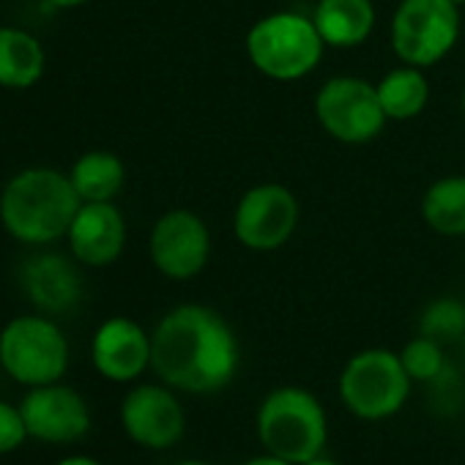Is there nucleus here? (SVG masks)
Wrapping results in <instances>:
<instances>
[{
    "label": "nucleus",
    "instance_id": "6ab92c4d",
    "mask_svg": "<svg viewBox=\"0 0 465 465\" xmlns=\"http://www.w3.org/2000/svg\"><path fill=\"white\" fill-rule=\"evenodd\" d=\"M45 72L42 45L17 28H0V85L28 88Z\"/></svg>",
    "mask_w": 465,
    "mask_h": 465
},
{
    "label": "nucleus",
    "instance_id": "f8f14e48",
    "mask_svg": "<svg viewBox=\"0 0 465 465\" xmlns=\"http://www.w3.org/2000/svg\"><path fill=\"white\" fill-rule=\"evenodd\" d=\"M121 421L126 435L145 449H170L181 440L186 419L175 394L164 386H137L124 397Z\"/></svg>",
    "mask_w": 465,
    "mask_h": 465
},
{
    "label": "nucleus",
    "instance_id": "ddd939ff",
    "mask_svg": "<svg viewBox=\"0 0 465 465\" xmlns=\"http://www.w3.org/2000/svg\"><path fill=\"white\" fill-rule=\"evenodd\" d=\"M94 367L118 383L134 381L151 367V337L129 318H110L99 326L91 345Z\"/></svg>",
    "mask_w": 465,
    "mask_h": 465
},
{
    "label": "nucleus",
    "instance_id": "412c9836",
    "mask_svg": "<svg viewBox=\"0 0 465 465\" xmlns=\"http://www.w3.org/2000/svg\"><path fill=\"white\" fill-rule=\"evenodd\" d=\"M419 334L435 342H454L465 334V304L457 299H435L419 318Z\"/></svg>",
    "mask_w": 465,
    "mask_h": 465
},
{
    "label": "nucleus",
    "instance_id": "393cba45",
    "mask_svg": "<svg viewBox=\"0 0 465 465\" xmlns=\"http://www.w3.org/2000/svg\"><path fill=\"white\" fill-rule=\"evenodd\" d=\"M58 465H102V462H96V460H91V457H66V460H61Z\"/></svg>",
    "mask_w": 465,
    "mask_h": 465
},
{
    "label": "nucleus",
    "instance_id": "bb28decb",
    "mask_svg": "<svg viewBox=\"0 0 465 465\" xmlns=\"http://www.w3.org/2000/svg\"><path fill=\"white\" fill-rule=\"evenodd\" d=\"M304 465H340V462H334V460H326V457H315V460H310V462H304Z\"/></svg>",
    "mask_w": 465,
    "mask_h": 465
},
{
    "label": "nucleus",
    "instance_id": "2eb2a0df",
    "mask_svg": "<svg viewBox=\"0 0 465 465\" xmlns=\"http://www.w3.org/2000/svg\"><path fill=\"white\" fill-rule=\"evenodd\" d=\"M23 288L28 299L47 312H69L83 299V280L61 255H39L23 269Z\"/></svg>",
    "mask_w": 465,
    "mask_h": 465
},
{
    "label": "nucleus",
    "instance_id": "4468645a",
    "mask_svg": "<svg viewBox=\"0 0 465 465\" xmlns=\"http://www.w3.org/2000/svg\"><path fill=\"white\" fill-rule=\"evenodd\" d=\"M69 244L80 263L110 266L126 244V222L121 211L110 200L83 203L69 227Z\"/></svg>",
    "mask_w": 465,
    "mask_h": 465
},
{
    "label": "nucleus",
    "instance_id": "a878e982",
    "mask_svg": "<svg viewBox=\"0 0 465 465\" xmlns=\"http://www.w3.org/2000/svg\"><path fill=\"white\" fill-rule=\"evenodd\" d=\"M53 6H61V9H74V6H83L85 0H50Z\"/></svg>",
    "mask_w": 465,
    "mask_h": 465
},
{
    "label": "nucleus",
    "instance_id": "cd10ccee",
    "mask_svg": "<svg viewBox=\"0 0 465 465\" xmlns=\"http://www.w3.org/2000/svg\"><path fill=\"white\" fill-rule=\"evenodd\" d=\"M178 465H211V462H197V460H189V462H178Z\"/></svg>",
    "mask_w": 465,
    "mask_h": 465
},
{
    "label": "nucleus",
    "instance_id": "f03ea898",
    "mask_svg": "<svg viewBox=\"0 0 465 465\" xmlns=\"http://www.w3.org/2000/svg\"><path fill=\"white\" fill-rule=\"evenodd\" d=\"M83 197L69 175L55 170H25L9 181L0 197V219L15 239L47 244L69 232Z\"/></svg>",
    "mask_w": 465,
    "mask_h": 465
},
{
    "label": "nucleus",
    "instance_id": "6e6552de",
    "mask_svg": "<svg viewBox=\"0 0 465 465\" xmlns=\"http://www.w3.org/2000/svg\"><path fill=\"white\" fill-rule=\"evenodd\" d=\"M0 364L20 383H55L69 364L66 337L55 323L45 318H17L0 331Z\"/></svg>",
    "mask_w": 465,
    "mask_h": 465
},
{
    "label": "nucleus",
    "instance_id": "a211bd4d",
    "mask_svg": "<svg viewBox=\"0 0 465 465\" xmlns=\"http://www.w3.org/2000/svg\"><path fill=\"white\" fill-rule=\"evenodd\" d=\"M421 219L438 236H465V175L432 181L421 197Z\"/></svg>",
    "mask_w": 465,
    "mask_h": 465
},
{
    "label": "nucleus",
    "instance_id": "f257e3e1",
    "mask_svg": "<svg viewBox=\"0 0 465 465\" xmlns=\"http://www.w3.org/2000/svg\"><path fill=\"white\" fill-rule=\"evenodd\" d=\"M239 359L236 331L203 304L170 310L151 334V367L162 383L178 391L211 394L224 389L236 378Z\"/></svg>",
    "mask_w": 465,
    "mask_h": 465
},
{
    "label": "nucleus",
    "instance_id": "c85d7f7f",
    "mask_svg": "<svg viewBox=\"0 0 465 465\" xmlns=\"http://www.w3.org/2000/svg\"><path fill=\"white\" fill-rule=\"evenodd\" d=\"M460 107H462V118H465V88H462V99H460Z\"/></svg>",
    "mask_w": 465,
    "mask_h": 465
},
{
    "label": "nucleus",
    "instance_id": "5701e85b",
    "mask_svg": "<svg viewBox=\"0 0 465 465\" xmlns=\"http://www.w3.org/2000/svg\"><path fill=\"white\" fill-rule=\"evenodd\" d=\"M25 438H28V427L23 411L9 402H0V454L15 451Z\"/></svg>",
    "mask_w": 465,
    "mask_h": 465
},
{
    "label": "nucleus",
    "instance_id": "4be33fe9",
    "mask_svg": "<svg viewBox=\"0 0 465 465\" xmlns=\"http://www.w3.org/2000/svg\"><path fill=\"white\" fill-rule=\"evenodd\" d=\"M400 359H402V367L411 375V381H421V383H432L443 372V367H446L440 342H435V340H430L424 334L411 340L400 351Z\"/></svg>",
    "mask_w": 465,
    "mask_h": 465
},
{
    "label": "nucleus",
    "instance_id": "c756f323",
    "mask_svg": "<svg viewBox=\"0 0 465 465\" xmlns=\"http://www.w3.org/2000/svg\"><path fill=\"white\" fill-rule=\"evenodd\" d=\"M451 4H457V6H465V0H451Z\"/></svg>",
    "mask_w": 465,
    "mask_h": 465
},
{
    "label": "nucleus",
    "instance_id": "9b49d317",
    "mask_svg": "<svg viewBox=\"0 0 465 465\" xmlns=\"http://www.w3.org/2000/svg\"><path fill=\"white\" fill-rule=\"evenodd\" d=\"M20 411L28 435L47 443H74L91 430V411L85 400L69 386H34V391L25 394Z\"/></svg>",
    "mask_w": 465,
    "mask_h": 465
},
{
    "label": "nucleus",
    "instance_id": "7ed1b4c3",
    "mask_svg": "<svg viewBox=\"0 0 465 465\" xmlns=\"http://www.w3.org/2000/svg\"><path fill=\"white\" fill-rule=\"evenodd\" d=\"M250 64L274 83H296L318 69L326 53L312 17L299 12H274L261 17L244 39Z\"/></svg>",
    "mask_w": 465,
    "mask_h": 465
},
{
    "label": "nucleus",
    "instance_id": "9d476101",
    "mask_svg": "<svg viewBox=\"0 0 465 465\" xmlns=\"http://www.w3.org/2000/svg\"><path fill=\"white\" fill-rule=\"evenodd\" d=\"M148 250L159 274L183 282L205 269L211 255V230L194 211L175 208L156 219Z\"/></svg>",
    "mask_w": 465,
    "mask_h": 465
},
{
    "label": "nucleus",
    "instance_id": "1a4fd4ad",
    "mask_svg": "<svg viewBox=\"0 0 465 465\" xmlns=\"http://www.w3.org/2000/svg\"><path fill=\"white\" fill-rule=\"evenodd\" d=\"M299 200L282 183H258L242 194L232 211V236L244 250L277 252L282 250L299 227Z\"/></svg>",
    "mask_w": 465,
    "mask_h": 465
},
{
    "label": "nucleus",
    "instance_id": "20e7f679",
    "mask_svg": "<svg viewBox=\"0 0 465 465\" xmlns=\"http://www.w3.org/2000/svg\"><path fill=\"white\" fill-rule=\"evenodd\" d=\"M258 438L266 451L293 465H304L321 457L326 446V411L307 389L280 386L269 391L258 408Z\"/></svg>",
    "mask_w": 465,
    "mask_h": 465
},
{
    "label": "nucleus",
    "instance_id": "b1692460",
    "mask_svg": "<svg viewBox=\"0 0 465 465\" xmlns=\"http://www.w3.org/2000/svg\"><path fill=\"white\" fill-rule=\"evenodd\" d=\"M244 465H293V462H288V460H282V457H277V454H261V457H252L250 462H244Z\"/></svg>",
    "mask_w": 465,
    "mask_h": 465
},
{
    "label": "nucleus",
    "instance_id": "0eeeda50",
    "mask_svg": "<svg viewBox=\"0 0 465 465\" xmlns=\"http://www.w3.org/2000/svg\"><path fill=\"white\" fill-rule=\"evenodd\" d=\"M312 107L321 129L331 140L345 145L372 143L389 121L381 107L375 85L351 74L326 80L318 88Z\"/></svg>",
    "mask_w": 465,
    "mask_h": 465
},
{
    "label": "nucleus",
    "instance_id": "423d86ee",
    "mask_svg": "<svg viewBox=\"0 0 465 465\" xmlns=\"http://www.w3.org/2000/svg\"><path fill=\"white\" fill-rule=\"evenodd\" d=\"M460 31V6L451 0H400L389 28L394 55L416 69L443 61L454 50Z\"/></svg>",
    "mask_w": 465,
    "mask_h": 465
},
{
    "label": "nucleus",
    "instance_id": "dca6fc26",
    "mask_svg": "<svg viewBox=\"0 0 465 465\" xmlns=\"http://www.w3.org/2000/svg\"><path fill=\"white\" fill-rule=\"evenodd\" d=\"M375 4L372 0H318L312 23L334 50H351L364 45L375 31Z\"/></svg>",
    "mask_w": 465,
    "mask_h": 465
},
{
    "label": "nucleus",
    "instance_id": "39448f33",
    "mask_svg": "<svg viewBox=\"0 0 465 465\" xmlns=\"http://www.w3.org/2000/svg\"><path fill=\"white\" fill-rule=\"evenodd\" d=\"M411 394V375L400 353L370 348L356 353L340 375V397L345 408L367 421H381L402 411Z\"/></svg>",
    "mask_w": 465,
    "mask_h": 465
},
{
    "label": "nucleus",
    "instance_id": "f3484780",
    "mask_svg": "<svg viewBox=\"0 0 465 465\" xmlns=\"http://www.w3.org/2000/svg\"><path fill=\"white\" fill-rule=\"evenodd\" d=\"M375 91H378L381 107L389 121L419 118L430 102V83H427L424 72L416 66H408V64L386 72L378 80Z\"/></svg>",
    "mask_w": 465,
    "mask_h": 465
},
{
    "label": "nucleus",
    "instance_id": "aec40b11",
    "mask_svg": "<svg viewBox=\"0 0 465 465\" xmlns=\"http://www.w3.org/2000/svg\"><path fill=\"white\" fill-rule=\"evenodd\" d=\"M72 183L77 189V194L85 203H102V200H113L126 178V170L121 164V159L110 151H91L85 156H80L72 167Z\"/></svg>",
    "mask_w": 465,
    "mask_h": 465
}]
</instances>
